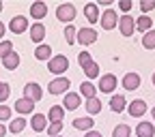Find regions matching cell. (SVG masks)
Segmentation results:
<instances>
[{
    "mask_svg": "<svg viewBox=\"0 0 155 137\" xmlns=\"http://www.w3.org/2000/svg\"><path fill=\"white\" fill-rule=\"evenodd\" d=\"M67 69H69V58L63 56V54H56V56H52L50 60H48V71L54 73V75H61L63 77V73Z\"/></svg>",
    "mask_w": 155,
    "mask_h": 137,
    "instance_id": "cell-1",
    "label": "cell"
},
{
    "mask_svg": "<svg viewBox=\"0 0 155 137\" xmlns=\"http://www.w3.org/2000/svg\"><path fill=\"white\" fill-rule=\"evenodd\" d=\"M56 19H61L63 24H71L73 19H75V7L71 2H63V5H58L56 7Z\"/></svg>",
    "mask_w": 155,
    "mask_h": 137,
    "instance_id": "cell-2",
    "label": "cell"
},
{
    "mask_svg": "<svg viewBox=\"0 0 155 137\" xmlns=\"http://www.w3.org/2000/svg\"><path fill=\"white\" fill-rule=\"evenodd\" d=\"M99 22H101L104 30H112V28L119 26V15H116L114 9H106V11L99 15Z\"/></svg>",
    "mask_w": 155,
    "mask_h": 137,
    "instance_id": "cell-3",
    "label": "cell"
},
{
    "mask_svg": "<svg viewBox=\"0 0 155 137\" xmlns=\"http://www.w3.org/2000/svg\"><path fill=\"white\" fill-rule=\"evenodd\" d=\"M69 86H71V82L63 75V77L52 79L50 86H48V90H50V94H67V88H69Z\"/></svg>",
    "mask_w": 155,
    "mask_h": 137,
    "instance_id": "cell-4",
    "label": "cell"
},
{
    "mask_svg": "<svg viewBox=\"0 0 155 137\" xmlns=\"http://www.w3.org/2000/svg\"><path fill=\"white\" fill-rule=\"evenodd\" d=\"M116 84H119V82H116V75L106 73V75L99 77V86H97V88H99L101 92H106V94H112L114 88H116Z\"/></svg>",
    "mask_w": 155,
    "mask_h": 137,
    "instance_id": "cell-5",
    "label": "cell"
},
{
    "mask_svg": "<svg viewBox=\"0 0 155 137\" xmlns=\"http://www.w3.org/2000/svg\"><path fill=\"white\" fill-rule=\"evenodd\" d=\"M119 30H121L123 36H131L134 30H136V19H134L131 15H123V17H119Z\"/></svg>",
    "mask_w": 155,
    "mask_h": 137,
    "instance_id": "cell-6",
    "label": "cell"
},
{
    "mask_svg": "<svg viewBox=\"0 0 155 137\" xmlns=\"http://www.w3.org/2000/svg\"><path fill=\"white\" fill-rule=\"evenodd\" d=\"M75 41L82 43V45H93V43L97 41V32H95L93 28H80V30H78Z\"/></svg>",
    "mask_w": 155,
    "mask_h": 137,
    "instance_id": "cell-7",
    "label": "cell"
},
{
    "mask_svg": "<svg viewBox=\"0 0 155 137\" xmlns=\"http://www.w3.org/2000/svg\"><path fill=\"white\" fill-rule=\"evenodd\" d=\"M24 96H26V99H30L32 103H37V101H41L43 90H41V86H39V84L30 82V84H26V86H24Z\"/></svg>",
    "mask_w": 155,
    "mask_h": 137,
    "instance_id": "cell-8",
    "label": "cell"
},
{
    "mask_svg": "<svg viewBox=\"0 0 155 137\" xmlns=\"http://www.w3.org/2000/svg\"><path fill=\"white\" fill-rule=\"evenodd\" d=\"M9 30H11V32H15V34L26 32V30H28V19H26L24 15H15L11 22H9Z\"/></svg>",
    "mask_w": 155,
    "mask_h": 137,
    "instance_id": "cell-9",
    "label": "cell"
},
{
    "mask_svg": "<svg viewBox=\"0 0 155 137\" xmlns=\"http://www.w3.org/2000/svg\"><path fill=\"white\" fill-rule=\"evenodd\" d=\"M127 111H129V116H134V118H142V116L147 114V103L142 99H134L127 105Z\"/></svg>",
    "mask_w": 155,
    "mask_h": 137,
    "instance_id": "cell-10",
    "label": "cell"
},
{
    "mask_svg": "<svg viewBox=\"0 0 155 137\" xmlns=\"http://www.w3.org/2000/svg\"><path fill=\"white\" fill-rule=\"evenodd\" d=\"M140 75L138 73H134V71H129V73H125L123 75V88L125 90H138L140 88Z\"/></svg>",
    "mask_w": 155,
    "mask_h": 137,
    "instance_id": "cell-11",
    "label": "cell"
},
{
    "mask_svg": "<svg viewBox=\"0 0 155 137\" xmlns=\"http://www.w3.org/2000/svg\"><path fill=\"white\" fill-rule=\"evenodd\" d=\"M84 17L88 19V24L99 22V5L97 2H86L84 5Z\"/></svg>",
    "mask_w": 155,
    "mask_h": 137,
    "instance_id": "cell-12",
    "label": "cell"
},
{
    "mask_svg": "<svg viewBox=\"0 0 155 137\" xmlns=\"http://www.w3.org/2000/svg\"><path fill=\"white\" fill-rule=\"evenodd\" d=\"M63 105H65V109L73 111V109H78V107L82 105V96L78 94V92H67V94H65V101H63Z\"/></svg>",
    "mask_w": 155,
    "mask_h": 137,
    "instance_id": "cell-13",
    "label": "cell"
},
{
    "mask_svg": "<svg viewBox=\"0 0 155 137\" xmlns=\"http://www.w3.org/2000/svg\"><path fill=\"white\" fill-rule=\"evenodd\" d=\"M30 39H32L35 43L41 45V41L45 39V26H43L41 22H35V24L30 26Z\"/></svg>",
    "mask_w": 155,
    "mask_h": 137,
    "instance_id": "cell-14",
    "label": "cell"
},
{
    "mask_svg": "<svg viewBox=\"0 0 155 137\" xmlns=\"http://www.w3.org/2000/svg\"><path fill=\"white\" fill-rule=\"evenodd\" d=\"M15 111L17 114H32V109H35V103L30 101V99H26V96H22V99H17L15 101Z\"/></svg>",
    "mask_w": 155,
    "mask_h": 137,
    "instance_id": "cell-15",
    "label": "cell"
},
{
    "mask_svg": "<svg viewBox=\"0 0 155 137\" xmlns=\"http://www.w3.org/2000/svg\"><path fill=\"white\" fill-rule=\"evenodd\" d=\"M153 135H155V124L153 122H138L136 137H153Z\"/></svg>",
    "mask_w": 155,
    "mask_h": 137,
    "instance_id": "cell-16",
    "label": "cell"
},
{
    "mask_svg": "<svg viewBox=\"0 0 155 137\" xmlns=\"http://www.w3.org/2000/svg\"><path fill=\"white\" fill-rule=\"evenodd\" d=\"M125 107H127L125 96H123V94H112V99H110V109H112L114 114H121Z\"/></svg>",
    "mask_w": 155,
    "mask_h": 137,
    "instance_id": "cell-17",
    "label": "cell"
},
{
    "mask_svg": "<svg viewBox=\"0 0 155 137\" xmlns=\"http://www.w3.org/2000/svg\"><path fill=\"white\" fill-rule=\"evenodd\" d=\"M30 126L37 131V133H41L48 129V118L43 114H32V118H30Z\"/></svg>",
    "mask_w": 155,
    "mask_h": 137,
    "instance_id": "cell-18",
    "label": "cell"
},
{
    "mask_svg": "<svg viewBox=\"0 0 155 137\" xmlns=\"http://www.w3.org/2000/svg\"><path fill=\"white\" fill-rule=\"evenodd\" d=\"M48 15V5L45 2H32L30 5V17L32 19H43Z\"/></svg>",
    "mask_w": 155,
    "mask_h": 137,
    "instance_id": "cell-19",
    "label": "cell"
},
{
    "mask_svg": "<svg viewBox=\"0 0 155 137\" xmlns=\"http://www.w3.org/2000/svg\"><path fill=\"white\" fill-rule=\"evenodd\" d=\"M63 118H65V107L52 105L50 111H48V120H50V122H63Z\"/></svg>",
    "mask_w": 155,
    "mask_h": 137,
    "instance_id": "cell-20",
    "label": "cell"
},
{
    "mask_svg": "<svg viewBox=\"0 0 155 137\" xmlns=\"http://www.w3.org/2000/svg\"><path fill=\"white\" fill-rule=\"evenodd\" d=\"M73 126L78 129V131H93V126H95V122H93V118L91 116H84V118H75L73 120Z\"/></svg>",
    "mask_w": 155,
    "mask_h": 137,
    "instance_id": "cell-21",
    "label": "cell"
},
{
    "mask_svg": "<svg viewBox=\"0 0 155 137\" xmlns=\"http://www.w3.org/2000/svg\"><path fill=\"white\" fill-rule=\"evenodd\" d=\"M2 67H5L7 71H15V69L19 67V54H17V51H11L7 58H2Z\"/></svg>",
    "mask_w": 155,
    "mask_h": 137,
    "instance_id": "cell-22",
    "label": "cell"
},
{
    "mask_svg": "<svg viewBox=\"0 0 155 137\" xmlns=\"http://www.w3.org/2000/svg\"><path fill=\"white\" fill-rule=\"evenodd\" d=\"M136 30H140V32L153 30V19H151L149 15H140L138 19H136Z\"/></svg>",
    "mask_w": 155,
    "mask_h": 137,
    "instance_id": "cell-23",
    "label": "cell"
},
{
    "mask_svg": "<svg viewBox=\"0 0 155 137\" xmlns=\"http://www.w3.org/2000/svg\"><path fill=\"white\" fill-rule=\"evenodd\" d=\"M35 58H37V60H50V58H52V47L45 45V43L37 45V49H35Z\"/></svg>",
    "mask_w": 155,
    "mask_h": 137,
    "instance_id": "cell-24",
    "label": "cell"
},
{
    "mask_svg": "<svg viewBox=\"0 0 155 137\" xmlns=\"http://www.w3.org/2000/svg\"><path fill=\"white\" fill-rule=\"evenodd\" d=\"M95 94H97V88H95L91 82H84V84L80 86V96H84L86 101H88V99H95Z\"/></svg>",
    "mask_w": 155,
    "mask_h": 137,
    "instance_id": "cell-25",
    "label": "cell"
},
{
    "mask_svg": "<svg viewBox=\"0 0 155 137\" xmlns=\"http://www.w3.org/2000/svg\"><path fill=\"white\" fill-rule=\"evenodd\" d=\"M84 107H86L88 116H95V114H99V111H101V101L95 96V99H88V101H86V105H84Z\"/></svg>",
    "mask_w": 155,
    "mask_h": 137,
    "instance_id": "cell-26",
    "label": "cell"
},
{
    "mask_svg": "<svg viewBox=\"0 0 155 137\" xmlns=\"http://www.w3.org/2000/svg\"><path fill=\"white\" fill-rule=\"evenodd\" d=\"M142 47H144V49H155V30L144 32V36H142Z\"/></svg>",
    "mask_w": 155,
    "mask_h": 137,
    "instance_id": "cell-27",
    "label": "cell"
},
{
    "mask_svg": "<svg viewBox=\"0 0 155 137\" xmlns=\"http://www.w3.org/2000/svg\"><path fill=\"white\" fill-rule=\"evenodd\" d=\"M82 71L86 73V77H88V79H95V77H99V64H97L95 60H93L91 64H86Z\"/></svg>",
    "mask_w": 155,
    "mask_h": 137,
    "instance_id": "cell-28",
    "label": "cell"
},
{
    "mask_svg": "<svg viewBox=\"0 0 155 137\" xmlns=\"http://www.w3.org/2000/svg\"><path fill=\"white\" fill-rule=\"evenodd\" d=\"M24 129H26V120L22 118V116H19V118H15V120L9 124V131H11V133H22Z\"/></svg>",
    "mask_w": 155,
    "mask_h": 137,
    "instance_id": "cell-29",
    "label": "cell"
},
{
    "mask_svg": "<svg viewBox=\"0 0 155 137\" xmlns=\"http://www.w3.org/2000/svg\"><path fill=\"white\" fill-rule=\"evenodd\" d=\"M75 36H78V30H75L73 24H69V26L65 28V41H67L69 45H73V43H75Z\"/></svg>",
    "mask_w": 155,
    "mask_h": 137,
    "instance_id": "cell-30",
    "label": "cell"
},
{
    "mask_svg": "<svg viewBox=\"0 0 155 137\" xmlns=\"http://www.w3.org/2000/svg\"><path fill=\"white\" fill-rule=\"evenodd\" d=\"M131 135V129L127 124H119V126H114L112 131V137H129Z\"/></svg>",
    "mask_w": 155,
    "mask_h": 137,
    "instance_id": "cell-31",
    "label": "cell"
},
{
    "mask_svg": "<svg viewBox=\"0 0 155 137\" xmlns=\"http://www.w3.org/2000/svg\"><path fill=\"white\" fill-rule=\"evenodd\" d=\"M61 131H63V122H50L48 124V135L50 137H58Z\"/></svg>",
    "mask_w": 155,
    "mask_h": 137,
    "instance_id": "cell-32",
    "label": "cell"
},
{
    "mask_svg": "<svg viewBox=\"0 0 155 137\" xmlns=\"http://www.w3.org/2000/svg\"><path fill=\"white\" fill-rule=\"evenodd\" d=\"M11 51H15L11 41H0V58H7Z\"/></svg>",
    "mask_w": 155,
    "mask_h": 137,
    "instance_id": "cell-33",
    "label": "cell"
},
{
    "mask_svg": "<svg viewBox=\"0 0 155 137\" xmlns=\"http://www.w3.org/2000/svg\"><path fill=\"white\" fill-rule=\"evenodd\" d=\"M9 94H11V88L7 82H0V103H5L9 99Z\"/></svg>",
    "mask_w": 155,
    "mask_h": 137,
    "instance_id": "cell-34",
    "label": "cell"
},
{
    "mask_svg": "<svg viewBox=\"0 0 155 137\" xmlns=\"http://www.w3.org/2000/svg\"><path fill=\"white\" fill-rule=\"evenodd\" d=\"M78 62H80V67L84 69L86 64H91V62H93V58H91V54H88V51H82V54H78Z\"/></svg>",
    "mask_w": 155,
    "mask_h": 137,
    "instance_id": "cell-35",
    "label": "cell"
},
{
    "mask_svg": "<svg viewBox=\"0 0 155 137\" xmlns=\"http://www.w3.org/2000/svg\"><path fill=\"white\" fill-rule=\"evenodd\" d=\"M11 120V107L9 105H0V122Z\"/></svg>",
    "mask_w": 155,
    "mask_h": 137,
    "instance_id": "cell-36",
    "label": "cell"
},
{
    "mask_svg": "<svg viewBox=\"0 0 155 137\" xmlns=\"http://www.w3.org/2000/svg\"><path fill=\"white\" fill-rule=\"evenodd\" d=\"M131 7H134V2H131V0H121V2H119V9L123 11V15H129Z\"/></svg>",
    "mask_w": 155,
    "mask_h": 137,
    "instance_id": "cell-37",
    "label": "cell"
},
{
    "mask_svg": "<svg viewBox=\"0 0 155 137\" xmlns=\"http://www.w3.org/2000/svg\"><path fill=\"white\" fill-rule=\"evenodd\" d=\"M155 9V2H153V0H142V2H140V11L147 15L149 11H153Z\"/></svg>",
    "mask_w": 155,
    "mask_h": 137,
    "instance_id": "cell-38",
    "label": "cell"
},
{
    "mask_svg": "<svg viewBox=\"0 0 155 137\" xmlns=\"http://www.w3.org/2000/svg\"><path fill=\"white\" fill-rule=\"evenodd\" d=\"M84 137H104V135H101L99 131H95V129H93V131H88V133H86Z\"/></svg>",
    "mask_w": 155,
    "mask_h": 137,
    "instance_id": "cell-39",
    "label": "cell"
},
{
    "mask_svg": "<svg viewBox=\"0 0 155 137\" xmlns=\"http://www.w3.org/2000/svg\"><path fill=\"white\" fill-rule=\"evenodd\" d=\"M5 30H7V28H5V24L0 22V41H5V39H2V36H5Z\"/></svg>",
    "mask_w": 155,
    "mask_h": 137,
    "instance_id": "cell-40",
    "label": "cell"
},
{
    "mask_svg": "<svg viewBox=\"0 0 155 137\" xmlns=\"http://www.w3.org/2000/svg\"><path fill=\"white\" fill-rule=\"evenodd\" d=\"M5 133H7V126H5L2 122H0V137H5Z\"/></svg>",
    "mask_w": 155,
    "mask_h": 137,
    "instance_id": "cell-41",
    "label": "cell"
},
{
    "mask_svg": "<svg viewBox=\"0 0 155 137\" xmlns=\"http://www.w3.org/2000/svg\"><path fill=\"white\" fill-rule=\"evenodd\" d=\"M151 116H153V120H155V107H153V109H151Z\"/></svg>",
    "mask_w": 155,
    "mask_h": 137,
    "instance_id": "cell-42",
    "label": "cell"
},
{
    "mask_svg": "<svg viewBox=\"0 0 155 137\" xmlns=\"http://www.w3.org/2000/svg\"><path fill=\"white\" fill-rule=\"evenodd\" d=\"M151 79H153V86H155V73H153V77H151Z\"/></svg>",
    "mask_w": 155,
    "mask_h": 137,
    "instance_id": "cell-43",
    "label": "cell"
},
{
    "mask_svg": "<svg viewBox=\"0 0 155 137\" xmlns=\"http://www.w3.org/2000/svg\"><path fill=\"white\" fill-rule=\"evenodd\" d=\"M0 13H2V2H0Z\"/></svg>",
    "mask_w": 155,
    "mask_h": 137,
    "instance_id": "cell-44",
    "label": "cell"
},
{
    "mask_svg": "<svg viewBox=\"0 0 155 137\" xmlns=\"http://www.w3.org/2000/svg\"><path fill=\"white\" fill-rule=\"evenodd\" d=\"M58 137H61V135H58Z\"/></svg>",
    "mask_w": 155,
    "mask_h": 137,
    "instance_id": "cell-45",
    "label": "cell"
}]
</instances>
